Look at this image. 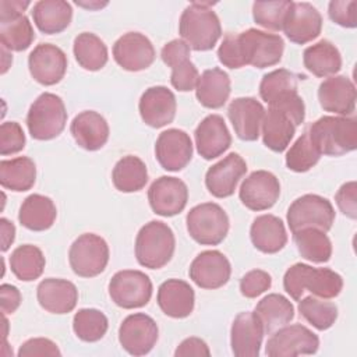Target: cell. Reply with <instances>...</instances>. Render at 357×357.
<instances>
[{"label":"cell","instance_id":"6da1fadb","mask_svg":"<svg viewBox=\"0 0 357 357\" xmlns=\"http://www.w3.org/2000/svg\"><path fill=\"white\" fill-rule=\"evenodd\" d=\"M283 289L296 301H298L305 290L319 298H335L343 289L342 276L329 268H314L307 264L297 262L291 265L283 276Z\"/></svg>","mask_w":357,"mask_h":357},{"label":"cell","instance_id":"7a4b0ae2","mask_svg":"<svg viewBox=\"0 0 357 357\" xmlns=\"http://www.w3.org/2000/svg\"><path fill=\"white\" fill-rule=\"evenodd\" d=\"M311 142L326 156H342L357 148V120L344 116H322L307 131Z\"/></svg>","mask_w":357,"mask_h":357},{"label":"cell","instance_id":"3957f363","mask_svg":"<svg viewBox=\"0 0 357 357\" xmlns=\"http://www.w3.org/2000/svg\"><path fill=\"white\" fill-rule=\"evenodd\" d=\"M178 33L192 50L213 49L222 36V26L212 4L194 1L187 6L178 21Z\"/></svg>","mask_w":357,"mask_h":357},{"label":"cell","instance_id":"277c9868","mask_svg":"<svg viewBox=\"0 0 357 357\" xmlns=\"http://www.w3.org/2000/svg\"><path fill=\"white\" fill-rule=\"evenodd\" d=\"M174 248V233L160 220L145 223L135 238V258L141 266L149 269L163 268L172 259Z\"/></svg>","mask_w":357,"mask_h":357},{"label":"cell","instance_id":"5b68a950","mask_svg":"<svg viewBox=\"0 0 357 357\" xmlns=\"http://www.w3.org/2000/svg\"><path fill=\"white\" fill-rule=\"evenodd\" d=\"M67 123V110L61 98L52 92L40 93L26 114V127L33 139L49 141L59 137Z\"/></svg>","mask_w":357,"mask_h":357},{"label":"cell","instance_id":"8992f818","mask_svg":"<svg viewBox=\"0 0 357 357\" xmlns=\"http://www.w3.org/2000/svg\"><path fill=\"white\" fill-rule=\"evenodd\" d=\"M185 223L190 237L201 245H218L229 233V216L215 202H204L191 208Z\"/></svg>","mask_w":357,"mask_h":357},{"label":"cell","instance_id":"52a82bcc","mask_svg":"<svg viewBox=\"0 0 357 357\" xmlns=\"http://www.w3.org/2000/svg\"><path fill=\"white\" fill-rule=\"evenodd\" d=\"M29 4L20 0L0 1V42L10 52H24L35 39L32 24L24 14Z\"/></svg>","mask_w":357,"mask_h":357},{"label":"cell","instance_id":"ba28073f","mask_svg":"<svg viewBox=\"0 0 357 357\" xmlns=\"http://www.w3.org/2000/svg\"><path fill=\"white\" fill-rule=\"evenodd\" d=\"M109 245L95 233L78 236L68 251V262L73 272L81 278H95L100 275L109 262Z\"/></svg>","mask_w":357,"mask_h":357},{"label":"cell","instance_id":"9c48e42d","mask_svg":"<svg viewBox=\"0 0 357 357\" xmlns=\"http://www.w3.org/2000/svg\"><path fill=\"white\" fill-rule=\"evenodd\" d=\"M286 219L291 233L305 227L319 229L326 233L335 222V209L329 199L317 194H305L291 202Z\"/></svg>","mask_w":357,"mask_h":357},{"label":"cell","instance_id":"30bf717a","mask_svg":"<svg viewBox=\"0 0 357 357\" xmlns=\"http://www.w3.org/2000/svg\"><path fill=\"white\" fill-rule=\"evenodd\" d=\"M237 39L245 66L266 68L282 60L284 42L280 35L250 28L237 33Z\"/></svg>","mask_w":357,"mask_h":357},{"label":"cell","instance_id":"8fae6325","mask_svg":"<svg viewBox=\"0 0 357 357\" xmlns=\"http://www.w3.org/2000/svg\"><path fill=\"white\" fill-rule=\"evenodd\" d=\"M152 282L148 275L135 269L116 272L109 282L112 301L124 308L134 310L146 305L152 297Z\"/></svg>","mask_w":357,"mask_h":357},{"label":"cell","instance_id":"7c38bea8","mask_svg":"<svg viewBox=\"0 0 357 357\" xmlns=\"http://www.w3.org/2000/svg\"><path fill=\"white\" fill-rule=\"evenodd\" d=\"M319 347L318 336L301 324L284 325L268 339L265 353L269 357H296L315 354Z\"/></svg>","mask_w":357,"mask_h":357},{"label":"cell","instance_id":"4fadbf2b","mask_svg":"<svg viewBox=\"0 0 357 357\" xmlns=\"http://www.w3.org/2000/svg\"><path fill=\"white\" fill-rule=\"evenodd\" d=\"M159 329L153 318L144 312L126 317L119 328V342L131 356H145L156 344Z\"/></svg>","mask_w":357,"mask_h":357},{"label":"cell","instance_id":"5bb4252c","mask_svg":"<svg viewBox=\"0 0 357 357\" xmlns=\"http://www.w3.org/2000/svg\"><path fill=\"white\" fill-rule=\"evenodd\" d=\"M280 197V183L268 170H255L240 185L238 198L250 211H266L272 208Z\"/></svg>","mask_w":357,"mask_h":357},{"label":"cell","instance_id":"9a60e30c","mask_svg":"<svg viewBox=\"0 0 357 357\" xmlns=\"http://www.w3.org/2000/svg\"><path fill=\"white\" fill-rule=\"evenodd\" d=\"M66 53L52 43H39L28 56V68L32 78L45 85L59 84L67 71Z\"/></svg>","mask_w":357,"mask_h":357},{"label":"cell","instance_id":"2e32d148","mask_svg":"<svg viewBox=\"0 0 357 357\" xmlns=\"http://www.w3.org/2000/svg\"><path fill=\"white\" fill-rule=\"evenodd\" d=\"M188 275L198 287L215 290L229 282L231 266L223 252L218 250H206L192 259Z\"/></svg>","mask_w":357,"mask_h":357},{"label":"cell","instance_id":"e0dca14e","mask_svg":"<svg viewBox=\"0 0 357 357\" xmlns=\"http://www.w3.org/2000/svg\"><path fill=\"white\" fill-rule=\"evenodd\" d=\"M155 57L152 42L141 32H127L113 45V59L126 71L146 70Z\"/></svg>","mask_w":357,"mask_h":357},{"label":"cell","instance_id":"ac0fdd59","mask_svg":"<svg viewBox=\"0 0 357 357\" xmlns=\"http://www.w3.org/2000/svg\"><path fill=\"white\" fill-rule=\"evenodd\" d=\"M148 201L156 215L166 218L178 215L188 201L187 184L177 177L162 176L151 184Z\"/></svg>","mask_w":357,"mask_h":357},{"label":"cell","instance_id":"d6986e66","mask_svg":"<svg viewBox=\"0 0 357 357\" xmlns=\"http://www.w3.org/2000/svg\"><path fill=\"white\" fill-rule=\"evenodd\" d=\"M155 158L167 172L183 170L192 158V141L178 128H169L159 134L155 144Z\"/></svg>","mask_w":357,"mask_h":357},{"label":"cell","instance_id":"ffe728a7","mask_svg":"<svg viewBox=\"0 0 357 357\" xmlns=\"http://www.w3.org/2000/svg\"><path fill=\"white\" fill-rule=\"evenodd\" d=\"M282 31L287 39L297 45L317 39L322 31V15L310 3H291L283 22Z\"/></svg>","mask_w":357,"mask_h":357},{"label":"cell","instance_id":"44dd1931","mask_svg":"<svg viewBox=\"0 0 357 357\" xmlns=\"http://www.w3.org/2000/svg\"><path fill=\"white\" fill-rule=\"evenodd\" d=\"M138 110L146 126L152 128H162L170 124L176 117V96L167 86H151L141 95Z\"/></svg>","mask_w":357,"mask_h":357},{"label":"cell","instance_id":"7402d4cb","mask_svg":"<svg viewBox=\"0 0 357 357\" xmlns=\"http://www.w3.org/2000/svg\"><path fill=\"white\" fill-rule=\"evenodd\" d=\"M245 173V160L238 153L231 152L206 170L205 185L213 197L227 198L234 194L238 181Z\"/></svg>","mask_w":357,"mask_h":357},{"label":"cell","instance_id":"603a6c76","mask_svg":"<svg viewBox=\"0 0 357 357\" xmlns=\"http://www.w3.org/2000/svg\"><path fill=\"white\" fill-rule=\"evenodd\" d=\"M265 331L255 312H240L230 329V346L236 357H258Z\"/></svg>","mask_w":357,"mask_h":357},{"label":"cell","instance_id":"cb8c5ba5","mask_svg":"<svg viewBox=\"0 0 357 357\" xmlns=\"http://www.w3.org/2000/svg\"><path fill=\"white\" fill-rule=\"evenodd\" d=\"M318 100L325 112L349 117L356 109V86L346 75H332L319 84Z\"/></svg>","mask_w":357,"mask_h":357},{"label":"cell","instance_id":"d4e9b609","mask_svg":"<svg viewBox=\"0 0 357 357\" xmlns=\"http://www.w3.org/2000/svg\"><path fill=\"white\" fill-rule=\"evenodd\" d=\"M227 116L236 135L241 141L258 139L265 116V109L259 100L251 96L236 98L227 107Z\"/></svg>","mask_w":357,"mask_h":357},{"label":"cell","instance_id":"484cf974","mask_svg":"<svg viewBox=\"0 0 357 357\" xmlns=\"http://www.w3.org/2000/svg\"><path fill=\"white\" fill-rule=\"evenodd\" d=\"M197 152L205 159L212 160L223 155L231 145L230 131L219 114L206 116L194 132Z\"/></svg>","mask_w":357,"mask_h":357},{"label":"cell","instance_id":"4316f807","mask_svg":"<svg viewBox=\"0 0 357 357\" xmlns=\"http://www.w3.org/2000/svg\"><path fill=\"white\" fill-rule=\"evenodd\" d=\"M39 305L52 314H68L78 303V290L75 284L66 279L47 278L36 287Z\"/></svg>","mask_w":357,"mask_h":357},{"label":"cell","instance_id":"83f0119b","mask_svg":"<svg viewBox=\"0 0 357 357\" xmlns=\"http://www.w3.org/2000/svg\"><path fill=\"white\" fill-rule=\"evenodd\" d=\"M70 132L77 145L82 149L98 151L107 142L110 130L102 114L95 110H84L73 119Z\"/></svg>","mask_w":357,"mask_h":357},{"label":"cell","instance_id":"f1b7e54d","mask_svg":"<svg viewBox=\"0 0 357 357\" xmlns=\"http://www.w3.org/2000/svg\"><path fill=\"white\" fill-rule=\"evenodd\" d=\"M156 301L165 315L187 318L194 311L195 293L185 280L167 279L159 286Z\"/></svg>","mask_w":357,"mask_h":357},{"label":"cell","instance_id":"f546056e","mask_svg":"<svg viewBox=\"0 0 357 357\" xmlns=\"http://www.w3.org/2000/svg\"><path fill=\"white\" fill-rule=\"evenodd\" d=\"M250 238L252 245L264 254H276L287 243L284 223L275 215L257 216L250 227Z\"/></svg>","mask_w":357,"mask_h":357},{"label":"cell","instance_id":"4dcf8cb0","mask_svg":"<svg viewBox=\"0 0 357 357\" xmlns=\"http://www.w3.org/2000/svg\"><path fill=\"white\" fill-rule=\"evenodd\" d=\"M230 78L219 67L205 70L197 82L195 96L206 109H220L230 96Z\"/></svg>","mask_w":357,"mask_h":357},{"label":"cell","instance_id":"1f68e13d","mask_svg":"<svg viewBox=\"0 0 357 357\" xmlns=\"http://www.w3.org/2000/svg\"><path fill=\"white\" fill-rule=\"evenodd\" d=\"M57 218V208L52 198L42 194L26 197L18 212L21 226L32 231H45L53 226Z\"/></svg>","mask_w":357,"mask_h":357},{"label":"cell","instance_id":"d6a6232c","mask_svg":"<svg viewBox=\"0 0 357 357\" xmlns=\"http://www.w3.org/2000/svg\"><path fill=\"white\" fill-rule=\"evenodd\" d=\"M32 18L40 32L46 35L60 33L70 25L73 8L64 0H39L33 4Z\"/></svg>","mask_w":357,"mask_h":357},{"label":"cell","instance_id":"836d02e7","mask_svg":"<svg viewBox=\"0 0 357 357\" xmlns=\"http://www.w3.org/2000/svg\"><path fill=\"white\" fill-rule=\"evenodd\" d=\"M262 141L273 152H283L294 137L296 126L290 117L279 109L268 107L261 124Z\"/></svg>","mask_w":357,"mask_h":357},{"label":"cell","instance_id":"e575fe53","mask_svg":"<svg viewBox=\"0 0 357 357\" xmlns=\"http://www.w3.org/2000/svg\"><path fill=\"white\" fill-rule=\"evenodd\" d=\"M304 67L315 77H332L342 68V56L339 49L329 40L322 39L308 47L303 53Z\"/></svg>","mask_w":357,"mask_h":357},{"label":"cell","instance_id":"d590c367","mask_svg":"<svg viewBox=\"0 0 357 357\" xmlns=\"http://www.w3.org/2000/svg\"><path fill=\"white\" fill-rule=\"evenodd\" d=\"M254 312L259 318L265 333L287 325L294 318V307L289 298L279 293H271L261 298Z\"/></svg>","mask_w":357,"mask_h":357},{"label":"cell","instance_id":"8d00e7d4","mask_svg":"<svg viewBox=\"0 0 357 357\" xmlns=\"http://www.w3.org/2000/svg\"><path fill=\"white\" fill-rule=\"evenodd\" d=\"M35 180L36 166L31 158L18 156L0 162V184L3 188L24 192L33 187Z\"/></svg>","mask_w":357,"mask_h":357},{"label":"cell","instance_id":"74e56055","mask_svg":"<svg viewBox=\"0 0 357 357\" xmlns=\"http://www.w3.org/2000/svg\"><path fill=\"white\" fill-rule=\"evenodd\" d=\"M112 181L121 192H137L148 183L146 166L138 156H123L113 167Z\"/></svg>","mask_w":357,"mask_h":357},{"label":"cell","instance_id":"f35d334b","mask_svg":"<svg viewBox=\"0 0 357 357\" xmlns=\"http://www.w3.org/2000/svg\"><path fill=\"white\" fill-rule=\"evenodd\" d=\"M298 254L314 264L328 262L332 257V243L325 231L314 227H305L293 233Z\"/></svg>","mask_w":357,"mask_h":357},{"label":"cell","instance_id":"ab89813d","mask_svg":"<svg viewBox=\"0 0 357 357\" xmlns=\"http://www.w3.org/2000/svg\"><path fill=\"white\" fill-rule=\"evenodd\" d=\"M73 52L77 63L86 71H98L107 63V46L92 32L78 33L74 39Z\"/></svg>","mask_w":357,"mask_h":357},{"label":"cell","instance_id":"60d3db41","mask_svg":"<svg viewBox=\"0 0 357 357\" xmlns=\"http://www.w3.org/2000/svg\"><path fill=\"white\" fill-rule=\"evenodd\" d=\"M46 265L42 250L32 244L18 245L10 255V269L18 280L32 282L42 276Z\"/></svg>","mask_w":357,"mask_h":357},{"label":"cell","instance_id":"b9f144b4","mask_svg":"<svg viewBox=\"0 0 357 357\" xmlns=\"http://www.w3.org/2000/svg\"><path fill=\"white\" fill-rule=\"evenodd\" d=\"M298 75L286 70L278 68L265 74L259 82V96L268 105H272L283 98L297 92Z\"/></svg>","mask_w":357,"mask_h":357},{"label":"cell","instance_id":"7bdbcfd3","mask_svg":"<svg viewBox=\"0 0 357 357\" xmlns=\"http://www.w3.org/2000/svg\"><path fill=\"white\" fill-rule=\"evenodd\" d=\"M298 312L318 331L329 329L337 319L336 304L312 294L298 300Z\"/></svg>","mask_w":357,"mask_h":357},{"label":"cell","instance_id":"ee69618b","mask_svg":"<svg viewBox=\"0 0 357 357\" xmlns=\"http://www.w3.org/2000/svg\"><path fill=\"white\" fill-rule=\"evenodd\" d=\"M109 328L106 315L96 308H81L74 314L73 331L82 342H98L100 340Z\"/></svg>","mask_w":357,"mask_h":357},{"label":"cell","instance_id":"f6af8a7d","mask_svg":"<svg viewBox=\"0 0 357 357\" xmlns=\"http://www.w3.org/2000/svg\"><path fill=\"white\" fill-rule=\"evenodd\" d=\"M319 158H321L319 151L311 142L308 134L304 132L290 146L284 160L289 170L296 173H304V172H308L311 167H314L318 163Z\"/></svg>","mask_w":357,"mask_h":357},{"label":"cell","instance_id":"bcb514c9","mask_svg":"<svg viewBox=\"0 0 357 357\" xmlns=\"http://www.w3.org/2000/svg\"><path fill=\"white\" fill-rule=\"evenodd\" d=\"M293 1L276 0V1H255L252 4V18L257 25L271 31H282L284 18Z\"/></svg>","mask_w":357,"mask_h":357},{"label":"cell","instance_id":"7dc6e473","mask_svg":"<svg viewBox=\"0 0 357 357\" xmlns=\"http://www.w3.org/2000/svg\"><path fill=\"white\" fill-rule=\"evenodd\" d=\"M25 148V134L17 121H4L0 126V153L14 155Z\"/></svg>","mask_w":357,"mask_h":357},{"label":"cell","instance_id":"c3c4849f","mask_svg":"<svg viewBox=\"0 0 357 357\" xmlns=\"http://www.w3.org/2000/svg\"><path fill=\"white\" fill-rule=\"evenodd\" d=\"M272 286V278L262 269L248 271L240 279V293L247 298H255L269 290Z\"/></svg>","mask_w":357,"mask_h":357},{"label":"cell","instance_id":"681fc988","mask_svg":"<svg viewBox=\"0 0 357 357\" xmlns=\"http://www.w3.org/2000/svg\"><path fill=\"white\" fill-rule=\"evenodd\" d=\"M328 15L335 24L343 28H356L357 26V1L333 0L328 6Z\"/></svg>","mask_w":357,"mask_h":357},{"label":"cell","instance_id":"f907efd6","mask_svg":"<svg viewBox=\"0 0 357 357\" xmlns=\"http://www.w3.org/2000/svg\"><path fill=\"white\" fill-rule=\"evenodd\" d=\"M199 73L191 60H185L172 68L170 82L174 89L180 92H190L195 89Z\"/></svg>","mask_w":357,"mask_h":357},{"label":"cell","instance_id":"816d5d0a","mask_svg":"<svg viewBox=\"0 0 357 357\" xmlns=\"http://www.w3.org/2000/svg\"><path fill=\"white\" fill-rule=\"evenodd\" d=\"M218 59L225 67H229L231 70L241 68L245 66L241 56L237 33H227L223 38L218 49Z\"/></svg>","mask_w":357,"mask_h":357},{"label":"cell","instance_id":"f5cc1de1","mask_svg":"<svg viewBox=\"0 0 357 357\" xmlns=\"http://www.w3.org/2000/svg\"><path fill=\"white\" fill-rule=\"evenodd\" d=\"M18 357H35V356H61L57 344L46 337H32L20 346Z\"/></svg>","mask_w":357,"mask_h":357},{"label":"cell","instance_id":"db71d44e","mask_svg":"<svg viewBox=\"0 0 357 357\" xmlns=\"http://www.w3.org/2000/svg\"><path fill=\"white\" fill-rule=\"evenodd\" d=\"M337 208L343 215L350 219L357 218V184L356 181H347L340 185L335 195Z\"/></svg>","mask_w":357,"mask_h":357},{"label":"cell","instance_id":"11a10c76","mask_svg":"<svg viewBox=\"0 0 357 357\" xmlns=\"http://www.w3.org/2000/svg\"><path fill=\"white\" fill-rule=\"evenodd\" d=\"M190 46L183 39H173L162 47L160 57L167 67L173 68L180 63L190 60Z\"/></svg>","mask_w":357,"mask_h":357},{"label":"cell","instance_id":"9f6ffc18","mask_svg":"<svg viewBox=\"0 0 357 357\" xmlns=\"http://www.w3.org/2000/svg\"><path fill=\"white\" fill-rule=\"evenodd\" d=\"M21 301H22V297L18 287L8 283H3L0 286V307H1L3 315L15 312Z\"/></svg>","mask_w":357,"mask_h":357},{"label":"cell","instance_id":"6f0895ef","mask_svg":"<svg viewBox=\"0 0 357 357\" xmlns=\"http://www.w3.org/2000/svg\"><path fill=\"white\" fill-rule=\"evenodd\" d=\"M176 357H187V356H211V350L208 344L199 337H187L184 339L174 351Z\"/></svg>","mask_w":357,"mask_h":357},{"label":"cell","instance_id":"680465c9","mask_svg":"<svg viewBox=\"0 0 357 357\" xmlns=\"http://www.w3.org/2000/svg\"><path fill=\"white\" fill-rule=\"evenodd\" d=\"M0 229H1V251L6 252L10 245L14 243L15 238V227L13 222L6 218L0 219Z\"/></svg>","mask_w":357,"mask_h":357}]
</instances>
